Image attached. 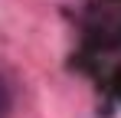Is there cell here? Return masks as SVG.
<instances>
[{
	"label": "cell",
	"instance_id": "cell-1",
	"mask_svg": "<svg viewBox=\"0 0 121 118\" xmlns=\"http://www.w3.org/2000/svg\"><path fill=\"white\" fill-rule=\"evenodd\" d=\"M10 112H13V85L0 72V118H10Z\"/></svg>",
	"mask_w": 121,
	"mask_h": 118
}]
</instances>
